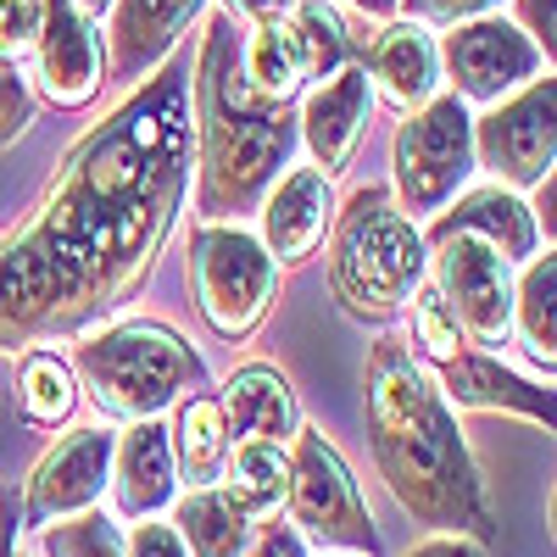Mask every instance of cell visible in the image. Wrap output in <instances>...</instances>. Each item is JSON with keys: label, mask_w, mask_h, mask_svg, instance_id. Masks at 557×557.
<instances>
[{"label": "cell", "mask_w": 557, "mask_h": 557, "mask_svg": "<svg viewBox=\"0 0 557 557\" xmlns=\"http://www.w3.org/2000/svg\"><path fill=\"white\" fill-rule=\"evenodd\" d=\"M435 235H480V240H491L507 262H524V257L541 251V218H535V207H530L519 190H502V184H491V190H474V196L446 201V207L435 212V223H430L424 240H435Z\"/></svg>", "instance_id": "cell-20"}, {"label": "cell", "mask_w": 557, "mask_h": 557, "mask_svg": "<svg viewBox=\"0 0 557 557\" xmlns=\"http://www.w3.org/2000/svg\"><path fill=\"white\" fill-rule=\"evenodd\" d=\"M73 374H78V391L96 401V412L117 418V424L162 418L178 396H190L212 380L207 357L157 318H128L89 335L73 351Z\"/></svg>", "instance_id": "cell-5"}, {"label": "cell", "mask_w": 557, "mask_h": 557, "mask_svg": "<svg viewBox=\"0 0 557 557\" xmlns=\"http://www.w3.org/2000/svg\"><path fill=\"white\" fill-rule=\"evenodd\" d=\"M430 278V246L391 190L362 184L330 223V290L362 323H391Z\"/></svg>", "instance_id": "cell-4"}, {"label": "cell", "mask_w": 557, "mask_h": 557, "mask_svg": "<svg viewBox=\"0 0 557 557\" xmlns=\"http://www.w3.org/2000/svg\"><path fill=\"white\" fill-rule=\"evenodd\" d=\"M362 73H368V89H380V101L396 107V112H412L424 107L435 89H441V62H435V39L424 23L412 17H391L374 45L362 51Z\"/></svg>", "instance_id": "cell-19"}, {"label": "cell", "mask_w": 557, "mask_h": 557, "mask_svg": "<svg viewBox=\"0 0 557 557\" xmlns=\"http://www.w3.org/2000/svg\"><path fill=\"white\" fill-rule=\"evenodd\" d=\"M557 84L552 73H535L513 96H502L485 117H474V168H485L502 190H535L552 178V151H557Z\"/></svg>", "instance_id": "cell-11"}, {"label": "cell", "mask_w": 557, "mask_h": 557, "mask_svg": "<svg viewBox=\"0 0 557 557\" xmlns=\"http://www.w3.org/2000/svg\"><path fill=\"white\" fill-rule=\"evenodd\" d=\"M39 34V0H0V57H23L34 51Z\"/></svg>", "instance_id": "cell-33"}, {"label": "cell", "mask_w": 557, "mask_h": 557, "mask_svg": "<svg viewBox=\"0 0 557 557\" xmlns=\"http://www.w3.org/2000/svg\"><path fill=\"white\" fill-rule=\"evenodd\" d=\"M441 368V396L451 401V412H513V418H530V424H546L552 430V391L513 374L496 351H451Z\"/></svg>", "instance_id": "cell-18"}, {"label": "cell", "mask_w": 557, "mask_h": 557, "mask_svg": "<svg viewBox=\"0 0 557 557\" xmlns=\"http://www.w3.org/2000/svg\"><path fill=\"white\" fill-rule=\"evenodd\" d=\"M223 491L235 496L251 519L285 507V491H290V451L278 441H235L223 457Z\"/></svg>", "instance_id": "cell-25"}, {"label": "cell", "mask_w": 557, "mask_h": 557, "mask_svg": "<svg viewBox=\"0 0 557 557\" xmlns=\"http://www.w3.org/2000/svg\"><path fill=\"white\" fill-rule=\"evenodd\" d=\"M502 0H401L396 12H407L412 23H424V28H451V23H469V17H485L496 12Z\"/></svg>", "instance_id": "cell-32"}, {"label": "cell", "mask_w": 557, "mask_h": 557, "mask_svg": "<svg viewBox=\"0 0 557 557\" xmlns=\"http://www.w3.org/2000/svg\"><path fill=\"white\" fill-rule=\"evenodd\" d=\"M223 418H228V435L235 441H278L285 446L301 430V407L290 380L278 374L273 362H246L228 374V385L218 391Z\"/></svg>", "instance_id": "cell-21"}, {"label": "cell", "mask_w": 557, "mask_h": 557, "mask_svg": "<svg viewBox=\"0 0 557 557\" xmlns=\"http://www.w3.org/2000/svg\"><path fill=\"white\" fill-rule=\"evenodd\" d=\"M430 246V285L469 346L496 351L513 335V262L480 235H435Z\"/></svg>", "instance_id": "cell-9"}, {"label": "cell", "mask_w": 557, "mask_h": 557, "mask_svg": "<svg viewBox=\"0 0 557 557\" xmlns=\"http://www.w3.org/2000/svg\"><path fill=\"white\" fill-rule=\"evenodd\" d=\"M39 535V557H123V541L117 530L89 507L78 519H62V524H45L34 530Z\"/></svg>", "instance_id": "cell-29"}, {"label": "cell", "mask_w": 557, "mask_h": 557, "mask_svg": "<svg viewBox=\"0 0 557 557\" xmlns=\"http://www.w3.org/2000/svg\"><path fill=\"white\" fill-rule=\"evenodd\" d=\"M107 12V84H139L178 51L207 0H112Z\"/></svg>", "instance_id": "cell-15"}, {"label": "cell", "mask_w": 557, "mask_h": 557, "mask_svg": "<svg viewBox=\"0 0 557 557\" xmlns=\"http://www.w3.org/2000/svg\"><path fill=\"white\" fill-rule=\"evenodd\" d=\"M407 312H412V346L424 351L430 362H446L451 351H462V346H469V341H462V330H457V318L446 312V301H441V290L430 285V278L412 290Z\"/></svg>", "instance_id": "cell-30"}, {"label": "cell", "mask_w": 557, "mask_h": 557, "mask_svg": "<svg viewBox=\"0 0 557 557\" xmlns=\"http://www.w3.org/2000/svg\"><path fill=\"white\" fill-rule=\"evenodd\" d=\"M341 557H351V552H341Z\"/></svg>", "instance_id": "cell-41"}, {"label": "cell", "mask_w": 557, "mask_h": 557, "mask_svg": "<svg viewBox=\"0 0 557 557\" xmlns=\"http://www.w3.org/2000/svg\"><path fill=\"white\" fill-rule=\"evenodd\" d=\"M552 301H557V257L535 251V257H524V273L513 278V330H519L530 362L546 368V380L557 368V318H552Z\"/></svg>", "instance_id": "cell-27"}, {"label": "cell", "mask_w": 557, "mask_h": 557, "mask_svg": "<svg viewBox=\"0 0 557 557\" xmlns=\"http://www.w3.org/2000/svg\"><path fill=\"white\" fill-rule=\"evenodd\" d=\"M368 112H374V89H368L362 62H346L341 73L323 78L301 101V117H296L301 146L312 151V168H323L330 178L346 173L368 134Z\"/></svg>", "instance_id": "cell-16"}, {"label": "cell", "mask_w": 557, "mask_h": 557, "mask_svg": "<svg viewBox=\"0 0 557 557\" xmlns=\"http://www.w3.org/2000/svg\"><path fill=\"white\" fill-rule=\"evenodd\" d=\"M190 123H196V212L201 223L257 218L268 184L301 151L290 107L257 101L240 78V28L212 12L201 28V57L190 62Z\"/></svg>", "instance_id": "cell-3"}, {"label": "cell", "mask_w": 557, "mask_h": 557, "mask_svg": "<svg viewBox=\"0 0 557 557\" xmlns=\"http://www.w3.org/2000/svg\"><path fill=\"white\" fill-rule=\"evenodd\" d=\"M240 78L257 101H273V107H290L301 96L307 67H301L290 17H262L251 23V34H240Z\"/></svg>", "instance_id": "cell-24"}, {"label": "cell", "mask_w": 557, "mask_h": 557, "mask_svg": "<svg viewBox=\"0 0 557 557\" xmlns=\"http://www.w3.org/2000/svg\"><path fill=\"white\" fill-rule=\"evenodd\" d=\"M435 62L451 84V96L462 107H496L502 96H513L519 84H530L535 73H546L552 62L535 51V39L507 23L496 12L469 17V23H451L435 45Z\"/></svg>", "instance_id": "cell-10"}, {"label": "cell", "mask_w": 557, "mask_h": 557, "mask_svg": "<svg viewBox=\"0 0 557 557\" xmlns=\"http://www.w3.org/2000/svg\"><path fill=\"white\" fill-rule=\"evenodd\" d=\"M407 557H485V546L474 535H430V541H418Z\"/></svg>", "instance_id": "cell-37"}, {"label": "cell", "mask_w": 557, "mask_h": 557, "mask_svg": "<svg viewBox=\"0 0 557 557\" xmlns=\"http://www.w3.org/2000/svg\"><path fill=\"white\" fill-rule=\"evenodd\" d=\"M28 123H34V89L17 73L12 57H0V151L17 146V139L28 134Z\"/></svg>", "instance_id": "cell-31"}, {"label": "cell", "mask_w": 557, "mask_h": 557, "mask_svg": "<svg viewBox=\"0 0 557 557\" xmlns=\"http://www.w3.org/2000/svg\"><path fill=\"white\" fill-rule=\"evenodd\" d=\"M123 557H190V546L178 541L173 519H134L128 541H123Z\"/></svg>", "instance_id": "cell-34"}, {"label": "cell", "mask_w": 557, "mask_h": 557, "mask_svg": "<svg viewBox=\"0 0 557 557\" xmlns=\"http://www.w3.org/2000/svg\"><path fill=\"white\" fill-rule=\"evenodd\" d=\"M112 446H117V435L101 430V424L67 430L51 451L34 462V474L23 485V524L45 530V524L89 513V507L101 502L107 480H112Z\"/></svg>", "instance_id": "cell-12"}, {"label": "cell", "mask_w": 557, "mask_h": 557, "mask_svg": "<svg viewBox=\"0 0 557 557\" xmlns=\"http://www.w3.org/2000/svg\"><path fill=\"white\" fill-rule=\"evenodd\" d=\"M78 407V374H73V362L57 357L51 346H28L23 362H17V412H23V424L34 430H57L67 424Z\"/></svg>", "instance_id": "cell-26"}, {"label": "cell", "mask_w": 557, "mask_h": 557, "mask_svg": "<svg viewBox=\"0 0 557 557\" xmlns=\"http://www.w3.org/2000/svg\"><path fill=\"white\" fill-rule=\"evenodd\" d=\"M368 412V451L391 485L396 507L435 535H491V496L480 480V462L457 430V412L441 385L424 374V362L407 351V341L385 335L368 351L362 380Z\"/></svg>", "instance_id": "cell-2"}, {"label": "cell", "mask_w": 557, "mask_h": 557, "mask_svg": "<svg viewBox=\"0 0 557 557\" xmlns=\"http://www.w3.org/2000/svg\"><path fill=\"white\" fill-rule=\"evenodd\" d=\"M240 557H307V535L285 519H268V524H251V541Z\"/></svg>", "instance_id": "cell-35"}, {"label": "cell", "mask_w": 557, "mask_h": 557, "mask_svg": "<svg viewBox=\"0 0 557 557\" xmlns=\"http://www.w3.org/2000/svg\"><path fill=\"white\" fill-rule=\"evenodd\" d=\"M474 112L451 89L401 112V128L391 139V196L418 223L435 218L446 201H457L474 178Z\"/></svg>", "instance_id": "cell-6"}, {"label": "cell", "mask_w": 557, "mask_h": 557, "mask_svg": "<svg viewBox=\"0 0 557 557\" xmlns=\"http://www.w3.org/2000/svg\"><path fill=\"white\" fill-rule=\"evenodd\" d=\"M34 67L39 96L57 112H84L107 84V51L101 28L73 0H39V34H34Z\"/></svg>", "instance_id": "cell-13"}, {"label": "cell", "mask_w": 557, "mask_h": 557, "mask_svg": "<svg viewBox=\"0 0 557 557\" xmlns=\"http://www.w3.org/2000/svg\"><path fill=\"white\" fill-rule=\"evenodd\" d=\"M73 7H78V12H89V17H101V12L112 7V0H73Z\"/></svg>", "instance_id": "cell-40"}, {"label": "cell", "mask_w": 557, "mask_h": 557, "mask_svg": "<svg viewBox=\"0 0 557 557\" xmlns=\"http://www.w3.org/2000/svg\"><path fill=\"white\" fill-rule=\"evenodd\" d=\"M296 7V0H223V12L228 17H240V23H262V17H285Z\"/></svg>", "instance_id": "cell-38"}, {"label": "cell", "mask_w": 557, "mask_h": 557, "mask_svg": "<svg viewBox=\"0 0 557 557\" xmlns=\"http://www.w3.org/2000/svg\"><path fill=\"white\" fill-rule=\"evenodd\" d=\"M290 524L323 546V552H351V557H380V530L374 513L346 469V457L323 441V430H296L290 435Z\"/></svg>", "instance_id": "cell-8"}, {"label": "cell", "mask_w": 557, "mask_h": 557, "mask_svg": "<svg viewBox=\"0 0 557 557\" xmlns=\"http://www.w3.org/2000/svg\"><path fill=\"white\" fill-rule=\"evenodd\" d=\"M190 290L207 330L228 346L251 341L278 301V262L240 223H201L190 240Z\"/></svg>", "instance_id": "cell-7"}, {"label": "cell", "mask_w": 557, "mask_h": 557, "mask_svg": "<svg viewBox=\"0 0 557 557\" xmlns=\"http://www.w3.org/2000/svg\"><path fill=\"white\" fill-rule=\"evenodd\" d=\"M346 7H351V12H362V17H374V23H391L401 0H346Z\"/></svg>", "instance_id": "cell-39"}, {"label": "cell", "mask_w": 557, "mask_h": 557, "mask_svg": "<svg viewBox=\"0 0 557 557\" xmlns=\"http://www.w3.org/2000/svg\"><path fill=\"white\" fill-rule=\"evenodd\" d=\"M341 212V196H335V178L323 173V168H285L273 184H268V196L257 207V240L268 246V257L278 268H301L318 257V246L330 240V223Z\"/></svg>", "instance_id": "cell-14"}, {"label": "cell", "mask_w": 557, "mask_h": 557, "mask_svg": "<svg viewBox=\"0 0 557 557\" xmlns=\"http://www.w3.org/2000/svg\"><path fill=\"white\" fill-rule=\"evenodd\" d=\"M112 513L123 524L134 519H157L162 507L178 496V462H173V441L162 418H134L112 446Z\"/></svg>", "instance_id": "cell-17"}, {"label": "cell", "mask_w": 557, "mask_h": 557, "mask_svg": "<svg viewBox=\"0 0 557 557\" xmlns=\"http://www.w3.org/2000/svg\"><path fill=\"white\" fill-rule=\"evenodd\" d=\"M168 441H173L178 480H190V485H212V480L223 474L228 446H235L218 391H207V385H201V391H190V396H178V401H173Z\"/></svg>", "instance_id": "cell-22"}, {"label": "cell", "mask_w": 557, "mask_h": 557, "mask_svg": "<svg viewBox=\"0 0 557 557\" xmlns=\"http://www.w3.org/2000/svg\"><path fill=\"white\" fill-rule=\"evenodd\" d=\"M513 7H519V28L535 39V51L552 62V0H513Z\"/></svg>", "instance_id": "cell-36"}, {"label": "cell", "mask_w": 557, "mask_h": 557, "mask_svg": "<svg viewBox=\"0 0 557 557\" xmlns=\"http://www.w3.org/2000/svg\"><path fill=\"white\" fill-rule=\"evenodd\" d=\"M168 507H173V530H178L184 546H190V557H240L246 541H251V524H257L218 480L212 485H190Z\"/></svg>", "instance_id": "cell-23"}, {"label": "cell", "mask_w": 557, "mask_h": 557, "mask_svg": "<svg viewBox=\"0 0 557 557\" xmlns=\"http://www.w3.org/2000/svg\"><path fill=\"white\" fill-rule=\"evenodd\" d=\"M285 17L296 28L301 67H307L312 84H323L330 73H341L351 62V34H346V23H341V12L330 7V0H296Z\"/></svg>", "instance_id": "cell-28"}, {"label": "cell", "mask_w": 557, "mask_h": 557, "mask_svg": "<svg viewBox=\"0 0 557 557\" xmlns=\"http://www.w3.org/2000/svg\"><path fill=\"white\" fill-rule=\"evenodd\" d=\"M190 57L173 51L62 157L0 246V357L89 335L151 278L190 190Z\"/></svg>", "instance_id": "cell-1"}]
</instances>
